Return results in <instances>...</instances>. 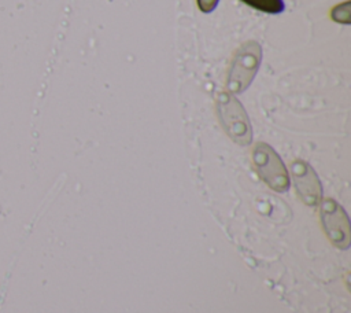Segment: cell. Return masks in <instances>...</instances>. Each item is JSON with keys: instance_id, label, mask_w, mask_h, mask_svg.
<instances>
[{"instance_id": "6da1fadb", "label": "cell", "mask_w": 351, "mask_h": 313, "mask_svg": "<svg viewBox=\"0 0 351 313\" xmlns=\"http://www.w3.org/2000/svg\"><path fill=\"white\" fill-rule=\"evenodd\" d=\"M262 60V47L256 41L244 43L230 63L226 86L230 93L244 92L254 81Z\"/></svg>"}, {"instance_id": "7a4b0ae2", "label": "cell", "mask_w": 351, "mask_h": 313, "mask_svg": "<svg viewBox=\"0 0 351 313\" xmlns=\"http://www.w3.org/2000/svg\"><path fill=\"white\" fill-rule=\"evenodd\" d=\"M219 121L228 136L240 146L252 141V128L243 104L230 93H219L217 99Z\"/></svg>"}, {"instance_id": "3957f363", "label": "cell", "mask_w": 351, "mask_h": 313, "mask_svg": "<svg viewBox=\"0 0 351 313\" xmlns=\"http://www.w3.org/2000/svg\"><path fill=\"white\" fill-rule=\"evenodd\" d=\"M252 161L261 178L274 191L289 189V174L280 155L266 143H258L252 151Z\"/></svg>"}, {"instance_id": "277c9868", "label": "cell", "mask_w": 351, "mask_h": 313, "mask_svg": "<svg viewBox=\"0 0 351 313\" xmlns=\"http://www.w3.org/2000/svg\"><path fill=\"white\" fill-rule=\"evenodd\" d=\"M321 221L328 239L341 250L351 243L350 220L346 210L333 199H325L321 205Z\"/></svg>"}, {"instance_id": "5b68a950", "label": "cell", "mask_w": 351, "mask_h": 313, "mask_svg": "<svg viewBox=\"0 0 351 313\" xmlns=\"http://www.w3.org/2000/svg\"><path fill=\"white\" fill-rule=\"evenodd\" d=\"M295 189L307 206H317L322 199V185L315 170L304 161L298 159L291 165Z\"/></svg>"}, {"instance_id": "8992f818", "label": "cell", "mask_w": 351, "mask_h": 313, "mask_svg": "<svg viewBox=\"0 0 351 313\" xmlns=\"http://www.w3.org/2000/svg\"><path fill=\"white\" fill-rule=\"evenodd\" d=\"M240 1L266 14H281L285 10V4L282 0H240Z\"/></svg>"}, {"instance_id": "52a82bcc", "label": "cell", "mask_w": 351, "mask_h": 313, "mask_svg": "<svg viewBox=\"0 0 351 313\" xmlns=\"http://www.w3.org/2000/svg\"><path fill=\"white\" fill-rule=\"evenodd\" d=\"M197 1V7L200 8L202 12L208 14L211 11H214V8L217 7L219 0H196Z\"/></svg>"}]
</instances>
